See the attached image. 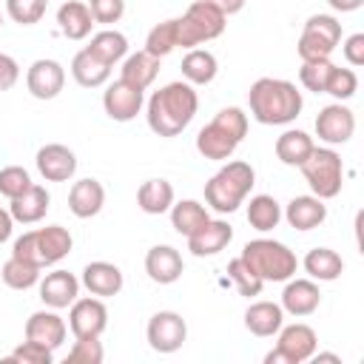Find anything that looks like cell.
Masks as SVG:
<instances>
[{"instance_id":"cell-1","label":"cell","mask_w":364,"mask_h":364,"mask_svg":"<svg viewBox=\"0 0 364 364\" xmlns=\"http://www.w3.org/2000/svg\"><path fill=\"white\" fill-rule=\"evenodd\" d=\"M196 108H199L196 88L185 80H176L148 97L145 119L156 136H179L196 117Z\"/></svg>"},{"instance_id":"cell-2","label":"cell","mask_w":364,"mask_h":364,"mask_svg":"<svg viewBox=\"0 0 364 364\" xmlns=\"http://www.w3.org/2000/svg\"><path fill=\"white\" fill-rule=\"evenodd\" d=\"M301 91L290 80L259 77L247 91L250 117L262 125H290L301 114Z\"/></svg>"},{"instance_id":"cell-3","label":"cell","mask_w":364,"mask_h":364,"mask_svg":"<svg viewBox=\"0 0 364 364\" xmlns=\"http://www.w3.org/2000/svg\"><path fill=\"white\" fill-rule=\"evenodd\" d=\"M256 185V171L245 159H230L225 162L208 182H205V202L216 213H233L239 205H245L247 193Z\"/></svg>"},{"instance_id":"cell-4","label":"cell","mask_w":364,"mask_h":364,"mask_svg":"<svg viewBox=\"0 0 364 364\" xmlns=\"http://www.w3.org/2000/svg\"><path fill=\"white\" fill-rule=\"evenodd\" d=\"M245 136H247V114L239 105H228L196 134V151L205 159L228 162Z\"/></svg>"},{"instance_id":"cell-5","label":"cell","mask_w":364,"mask_h":364,"mask_svg":"<svg viewBox=\"0 0 364 364\" xmlns=\"http://www.w3.org/2000/svg\"><path fill=\"white\" fill-rule=\"evenodd\" d=\"M74 247L71 230L63 225H46L37 230H26L23 236L14 239L11 245V256L26 259L37 267H51L57 262H63Z\"/></svg>"},{"instance_id":"cell-6","label":"cell","mask_w":364,"mask_h":364,"mask_svg":"<svg viewBox=\"0 0 364 364\" xmlns=\"http://www.w3.org/2000/svg\"><path fill=\"white\" fill-rule=\"evenodd\" d=\"M262 282H287L299 270L296 253L276 239H253L239 253Z\"/></svg>"},{"instance_id":"cell-7","label":"cell","mask_w":364,"mask_h":364,"mask_svg":"<svg viewBox=\"0 0 364 364\" xmlns=\"http://www.w3.org/2000/svg\"><path fill=\"white\" fill-rule=\"evenodd\" d=\"M228 26L222 9L208 0H196L188 6L182 17H176V48H199L202 43L216 40Z\"/></svg>"},{"instance_id":"cell-8","label":"cell","mask_w":364,"mask_h":364,"mask_svg":"<svg viewBox=\"0 0 364 364\" xmlns=\"http://www.w3.org/2000/svg\"><path fill=\"white\" fill-rule=\"evenodd\" d=\"M301 173H304V182L310 185L313 196L318 199H336L341 193V185H344V162L338 156V151H333L330 145L327 148H313L310 156L299 165Z\"/></svg>"},{"instance_id":"cell-9","label":"cell","mask_w":364,"mask_h":364,"mask_svg":"<svg viewBox=\"0 0 364 364\" xmlns=\"http://www.w3.org/2000/svg\"><path fill=\"white\" fill-rule=\"evenodd\" d=\"M341 43V23L333 14H313L307 17L301 37H299V57L304 60H330L336 46Z\"/></svg>"},{"instance_id":"cell-10","label":"cell","mask_w":364,"mask_h":364,"mask_svg":"<svg viewBox=\"0 0 364 364\" xmlns=\"http://www.w3.org/2000/svg\"><path fill=\"white\" fill-rule=\"evenodd\" d=\"M318 347V336L310 324H282L279 327V341L276 347L264 355V364H301V361H310V355L316 353Z\"/></svg>"},{"instance_id":"cell-11","label":"cell","mask_w":364,"mask_h":364,"mask_svg":"<svg viewBox=\"0 0 364 364\" xmlns=\"http://www.w3.org/2000/svg\"><path fill=\"white\" fill-rule=\"evenodd\" d=\"M145 338H148V347L154 353H176L185 338H188V324L185 318L176 313V310H159L148 318V327H145Z\"/></svg>"},{"instance_id":"cell-12","label":"cell","mask_w":364,"mask_h":364,"mask_svg":"<svg viewBox=\"0 0 364 364\" xmlns=\"http://www.w3.org/2000/svg\"><path fill=\"white\" fill-rule=\"evenodd\" d=\"M108 327V307L100 296H77L68 307V330L74 338L102 336Z\"/></svg>"},{"instance_id":"cell-13","label":"cell","mask_w":364,"mask_h":364,"mask_svg":"<svg viewBox=\"0 0 364 364\" xmlns=\"http://www.w3.org/2000/svg\"><path fill=\"white\" fill-rule=\"evenodd\" d=\"M355 134V114L344 105V102H330L318 111L316 117V136L321 142H327L330 148L333 145H344L350 142Z\"/></svg>"},{"instance_id":"cell-14","label":"cell","mask_w":364,"mask_h":364,"mask_svg":"<svg viewBox=\"0 0 364 364\" xmlns=\"http://www.w3.org/2000/svg\"><path fill=\"white\" fill-rule=\"evenodd\" d=\"M145 105V91L125 82V80H114L105 94H102V108L114 122H131Z\"/></svg>"},{"instance_id":"cell-15","label":"cell","mask_w":364,"mask_h":364,"mask_svg":"<svg viewBox=\"0 0 364 364\" xmlns=\"http://www.w3.org/2000/svg\"><path fill=\"white\" fill-rule=\"evenodd\" d=\"M65 85V68L63 63L51 57H40L26 71V88L34 100H54Z\"/></svg>"},{"instance_id":"cell-16","label":"cell","mask_w":364,"mask_h":364,"mask_svg":"<svg viewBox=\"0 0 364 364\" xmlns=\"http://www.w3.org/2000/svg\"><path fill=\"white\" fill-rule=\"evenodd\" d=\"M34 165H37V173L46 179V182H68L74 173H77V156L68 145L63 142H48L37 151L34 156Z\"/></svg>"},{"instance_id":"cell-17","label":"cell","mask_w":364,"mask_h":364,"mask_svg":"<svg viewBox=\"0 0 364 364\" xmlns=\"http://www.w3.org/2000/svg\"><path fill=\"white\" fill-rule=\"evenodd\" d=\"M65 336H68V324L51 307L48 310H37V313H31L26 318V338L28 341H37V344H43L48 350H57V347H63Z\"/></svg>"},{"instance_id":"cell-18","label":"cell","mask_w":364,"mask_h":364,"mask_svg":"<svg viewBox=\"0 0 364 364\" xmlns=\"http://www.w3.org/2000/svg\"><path fill=\"white\" fill-rule=\"evenodd\" d=\"M282 310L293 318H304L310 313L318 310L321 304V293H318V284L313 279H287L284 290H282Z\"/></svg>"},{"instance_id":"cell-19","label":"cell","mask_w":364,"mask_h":364,"mask_svg":"<svg viewBox=\"0 0 364 364\" xmlns=\"http://www.w3.org/2000/svg\"><path fill=\"white\" fill-rule=\"evenodd\" d=\"M80 296V279L68 270H51L40 279V299L46 307L51 310H65L74 304V299Z\"/></svg>"},{"instance_id":"cell-20","label":"cell","mask_w":364,"mask_h":364,"mask_svg":"<svg viewBox=\"0 0 364 364\" xmlns=\"http://www.w3.org/2000/svg\"><path fill=\"white\" fill-rule=\"evenodd\" d=\"M80 284H82L91 296L111 299V296H117V293L122 290L125 276H122V270H119L114 262H102V259H97V262H88V264L82 267V279H80Z\"/></svg>"},{"instance_id":"cell-21","label":"cell","mask_w":364,"mask_h":364,"mask_svg":"<svg viewBox=\"0 0 364 364\" xmlns=\"http://www.w3.org/2000/svg\"><path fill=\"white\" fill-rule=\"evenodd\" d=\"M145 273L156 284H173V282H179V276L185 273L182 253L176 247H171V245H154L145 253Z\"/></svg>"},{"instance_id":"cell-22","label":"cell","mask_w":364,"mask_h":364,"mask_svg":"<svg viewBox=\"0 0 364 364\" xmlns=\"http://www.w3.org/2000/svg\"><path fill=\"white\" fill-rule=\"evenodd\" d=\"M230 239H233V228L225 219H208L196 233L188 236V250L196 259L216 256L219 250H225L230 245Z\"/></svg>"},{"instance_id":"cell-23","label":"cell","mask_w":364,"mask_h":364,"mask_svg":"<svg viewBox=\"0 0 364 364\" xmlns=\"http://www.w3.org/2000/svg\"><path fill=\"white\" fill-rule=\"evenodd\" d=\"M282 219H287V225L293 228V230H313V228H318V225H324V219H327V205H324V199H318V196H293L287 205H284V210H282Z\"/></svg>"},{"instance_id":"cell-24","label":"cell","mask_w":364,"mask_h":364,"mask_svg":"<svg viewBox=\"0 0 364 364\" xmlns=\"http://www.w3.org/2000/svg\"><path fill=\"white\" fill-rule=\"evenodd\" d=\"M105 205V188L100 179H77L68 191V210L77 219H91L102 210Z\"/></svg>"},{"instance_id":"cell-25","label":"cell","mask_w":364,"mask_h":364,"mask_svg":"<svg viewBox=\"0 0 364 364\" xmlns=\"http://www.w3.org/2000/svg\"><path fill=\"white\" fill-rule=\"evenodd\" d=\"M57 26H60V34L63 37H68V40H85V37H91V28L97 23L91 17L88 3H82V0H65L57 9Z\"/></svg>"},{"instance_id":"cell-26","label":"cell","mask_w":364,"mask_h":364,"mask_svg":"<svg viewBox=\"0 0 364 364\" xmlns=\"http://www.w3.org/2000/svg\"><path fill=\"white\" fill-rule=\"evenodd\" d=\"M48 208H51L48 191H46L43 185H31L26 193H20L17 199H11L9 213H11V219L20 222V225H37V222L48 213Z\"/></svg>"},{"instance_id":"cell-27","label":"cell","mask_w":364,"mask_h":364,"mask_svg":"<svg viewBox=\"0 0 364 364\" xmlns=\"http://www.w3.org/2000/svg\"><path fill=\"white\" fill-rule=\"evenodd\" d=\"M282 324H284V310L279 301H253L245 310V327L259 338L276 336Z\"/></svg>"},{"instance_id":"cell-28","label":"cell","mask_w":364,"mask_h":364,"mask_svg":"<svg viewBox=\"0 0 364 364\" xmlns=\"http://www.w3.org/2000/svg\"><path fill=\"white\" fill-rule=\"evenodd\" d=\"M71 77L80 88H100L111 80V65L94 57L88 48H80L71 60Z\"/></svg>"},{"instance_id":"cell-29","label":"cell","mask_w":364,"mask_h":364,"mask_svg":"<svg viewBox=\"0 0 364 364\" xmlns=\"http://www.w3.org/2000/svg\"><path fill=\"white\" fill-rule=\"evenodd\" d=\"M313 148H316L313 136L301 128H287L276 136V156H279V162H284L290 168H299L310 156Z\"/></svg>"},{"instance_id":"cell-30","label":"cell","mask_w":364,"mask_h":364,"mask_svg":"<svg viewBox=\"0 0 364 364\" xmlns=\"http://www.w3.org/2000/svg\"><path fill=\"white\" fill-rule=\"evenodd\" d=\"M173 185L168 179H145L139 188H136V205L142 213L148 216H159V213H168L171 205H173Z\"/></svg>"},{"instance_id":"cell-31","label":"cell","mask_w":364,"mask_h":364,"mask_svg":"<svg viewBox=\"0 0 364 364\" xmlns=\"http://www.w3.org/2000/svg\"><path fill=\"white\" fill-rule=\"evenodd\" d=\"M156 74H159V60L151 57L145 48L134 51V54H125L122 68H119V80H125V82H131V85H136L142 91L154 85Z\"/></svg>"},{"instance_id":"cell-32","label":"cell","mask_w":364,"mask_h":364,"mask_svg":"<svg viewBox=\"0 0 364 364\" xmlns=\"http://www.w3.org/2000/svg\"><path fill=\"white\" fill-rule=\"evenodd\" d=\"M179 68H182L185 82H191V85H208L219 74V63H216L213 51H208V48H188Z\"/></svg>"},{"instance_id":"cell-33","label":"cell","mask_w":364,"mask_h":364,"mask_svg":"<svg viewBox=\"0 0 364 364\" xmlns=\"http://www.w3.org/2000/svg\"><path fill=\"white\" fill-rule=\"evenodd\" d=\"M171 228L179 233V236H191V233H196L208 219H210V213H208V205H202V202H196V199H179V202H173L171 205Z\"/></svg>"},{"instance_id":"cell-34","label":"cell","mask_w":364,"mask_h":364,"mask_svg":"<svg viewBox=\"0 0 364 364\" xmlns=\"http://www.w3.org/2000/svg\"><path fill=\"white\" fill-rule=\"evenodd\" d=\"M304 270L313 282H336L344 273V259L333 247H313L304 256Z\"/></svg>"},{"instance_id":"cell-35","label":"cell","mask_w":364,"mask_h":364,"mask_svg":"<svg viewBox=\"0 0 364 364\" xmlns=\"http://www.w3.org/2000/svg\"><path fill=\"white\" fill-rule=\"evenodd\" d=\"M94 57H100L102 63H108L111 68L119 63V60H125V54H128V37L122 34V31H117V28H102V31H97V34H91V43L85 46Z\"/></svg>"},{"instance_id":"cell-36","label":"cell","mask_w":364,"mask_h":364,"mask_svg":"<svg viewBox=\"0 0 364 364\" xmlns=\"http://www.w3.org/2000/svg\"><path fill=\"white\" fill-rule=\"evenodd\" d=\"M247 222H250L253 230L267 233V230L279 228V222H282V205L270 193H256L247 202Z\"/></svg>"},{"instance_id":"cell-37","label":"cell","mask_w":364,"mask_h":364,"mask_svg":"<svg viewBox=\"0 0 364 364\" xmlns=\"http://www.w3.org/2000/svg\"><path fill=\"white\" fill-rule=\"evenodd\" d=\"M40 270H43V267H37V264H31V262H26V259L9 256V259L3 262V267H0V279H3V284L11 287V290H28V287L40 284Z\"/></svg>"},{"instance_id":"cell-38","label":"cell","mask_w":364,"mask_h":364,"mask_svg":"<svg viewBox=\"0 0 364 364\" xmlns=\"http://www.w3.org/2000/svg\"><path fill=\"white\" fill-rule=\"evenodd\" d=\"M173 48H176V17L156 23V26L148 31V37H145V51H148L151 57H156V60L168 57Z\"/></svg>"},{"instance_id":"cell-39","label":"cell","mask_w":364,"mask_h":364,"mask_svg":"<svg viewBox=\"0 0 364 364\" xmlns=\"http://www.w3.org/2000/svg\"><path fill=\"white\" fill-rule=\"evenodd\" d=\"M228 279L233 282V287L239 290V296H247V299L259 296L262 287H264V282L247 267V262H245L242 256H236V259L228 262Z\"/></svg>"},{"instance_id":"cell-40","label":"cell","mask_w":364,"mask_h":364,"mask_svg":"<svg viewBox=\"0 0 364 364\" xmlns=\"http://www.w3.org/2000/svg\"><path fill=\"white\" fill-rule=\"evenodd\" d=\"M333 68H336L333 60H304L299 68V82L313 94H324Z\"/></svg>"},{"instance_id":"cell-41","label":"cell","mask_w":364,"mask_h":364,"mask_svg":"<svg viewBox=\"0 0 364 364\" xmlns=\"http://www.w3.org/2000/svg\"><path fill=\"white\" fill-rule=\"evenodd\" d=\"M31 185H34L31 182V173L23 165H6V168H0V193L9 202L17 199L20 193H26Z\"/></svg>"},{"instance_id":"cell-42","label":"cell","mask_w":364,"mask_h":364,"mask_svg":"<svg viewBox=\"0 0 364 364\" xmlns=\"http://www.w3.org/2000/svg\"><path fill=\"white\" fill-rule=\"evenodd\" d=\"M105 358V350H102V341L100 336H85V338H74L65 361L68 364H100Z\"/></svg>"},{"instance_id":"cell-43","label":"cell","mask_w":364,"mask_h":364,"mask_svg":"<svg viewBox=\"0 0 364 364\" xmlns=\"http://www.w3.org/2000/svg\"><path fill=\"white\" fill-rule=\"evenodd\" d=\"M355 91H358V77H355V71L336 65L333 74H330V80H327L324 94H330L336 102H344V100H350Z\"/></svg>"},{"instance_id":"cell-44","label":"cell","mask_w":364,"mask_h":364,"mask_svg":"<svg viewBox=\"0 0 364 364\" xmlns=\"http://www.w3.org/2000/svg\"><path fill=\"white\" fill-rule=\"evenodd\" d=\"M48 0H6V14L20 26H34L43 20Z\"/></svg>"},{"instance_id":"cell-45","label":"cell","mask_w":364,"mask_h":364,"mask_svg":"<svg viewBox=\"0 0 364 364\" xmlns=\"http://www.w3.org/2000/svg\"><path fill=\"white\" fill-rule=\"evenodd\" d=\"M51 358H54V350L37 341H28V338L9 353V361H17V364H51Z\"/></svg>"},{"instance_id":"cell-46","label":"cell","mask_w":364,"mask_h":364,"mask_svg":"<svg viewBox=\"0 0 364 364\" xmlns=\"http://www.w3.org/2000/svg\"><path fill=\"white\" fill-rule=\"evenodd\" d=\"M88 9H91L94 23L111 26V23H119V20H122V14H125V0H88Z\"/></svg>"},{"instance_id":"cell-47","label":"cell","mask_w":364,"mask_h":364,"mask_svg":"<svg viewBox=\"0 0 364 364\" xmlns=\"http://www.w3.org/2000/svg\"><path fill=\"white\" fill-rule=\"evenodd\" d=\"M341 51H344V60L350 65H364V34L355 31L350 34L344 43H341Z\"/></svg>"},{"instance_id":"cell-48","label":"cell","mask_w":364,"mask_h":364,"mask_svg":"<svg viewBox=\"0 0 364 364\" xmlns=\"http://www.w3.org/2000/svg\"><path fill=\"white\" fill-rule=\"evenodd\" d=\"M20 80V65L11 54H3L0 51V91H9L14 82Z\"/></svg>"},{"instance_id":"cell-49","label":"cell","mask_w":364,"mask_h":364,"mask_svg":"<svg viewBox=\"0 0 364 364\" xmlns=\"http://www.w3.org/2000/svg\"><path fill=\"white\" fill-rule=\"evenodd\" d=\"M11 230H14V219L6 208H0V245L11 239Z\"/></svg>"},{"instance_id":"cell-50","label":"cell","mask_w":364,"mask_h":364,"mask_svg":"<svg viewBox=\"0 0 364 364\" xmlns=\"http://www.w3.org/2000/svg\"><path fill=\"white\" fill-rule=\"evenodd\" d=\"M208 3H213L216 9H222V11H225V17H230V14H239V11L245 9V3H247V0H208Z\"/></svg>"},{"instance_id":"cell-51","label":"cell","mask_w":364,"mask_h":364,"mask_svg":"<svg viewBox=\"0 0 364 364\" xmlns=\"http://www.w3.org/2000/svg\"><path fill=\"white\" fill-rule=\"evenodd\" d=\"M333 11H341V14H350V11H358L364 6V0H327Z\"/></svg>"},{"instance_id":"cell-52","label":"cell","mask_w":364,"mask_h":364,"mask_svg":"<svg viewBox=\"0 0 364 364\" xmlns=\"http://www.w3.org/2000/svg\"><path fill=\"white\" fill-rule=\"evenodd\" d=\"M310 358H313V361H333V364H341V358H338L336 353H318V350H316Z\"/></svg>"},{"instance_id":"cell-53","label":"cell","mask_w":364,"mask_h":364,"mask_svg":"<svg viewBox=\"0 0 364 364\" xmlns=\"http://www.w3.org/2000/svg\"><path fill=\"white\" fill-rule=\"evenodd\" d=\"M0 26H3V11H0Z\"/></svg>"}]
</instances>
